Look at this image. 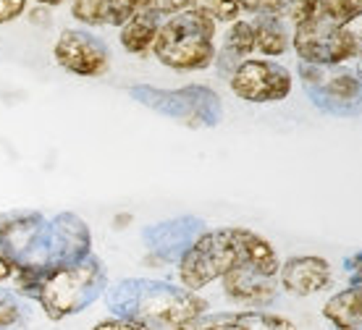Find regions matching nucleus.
<instances>
[{
    "label": "nucleus",
    "mask_w": 362,
    "mask_h": 330,
    "mask_svg": "<svg viewBox=\"0 0 362 330\" xmlns=\"http://www.w3.org/2000/svg\"><path fill=\"white\" fill-rule=\"evenodd\" d=\"M239 265H252L265 276H279V254L271 241L247 228L202 231L179 259V278L187 291L197 294L213 281H223Z\"/></svg>",
    "instance_id": "obj_1"
},
{
    "label": "nucleus",
    "mask_w": 362,
    "mask_h": 330,
    "mask_svg": "<svg viewBox=\"0 0 362 330\" xmlns=\"http://www.w3.org/2000/svg\"><path fill=\"white\" fill-rule=\"evenodd\" d=\"M16 283V294L24 299H35L47 320L61 322L71 314L87 310L100 294L108 288V270L95 254L82 262L64 265L53 270H18L11 278Z\"/></svg>",
    "instance_id": "obj_2"
},
{
    "label": "nucleus",
    "mask_w": 362,
    "mask_h": 330,
    "mask_svg": "<svg viewBox=\"0 0 362 330\" xmlns=\"http://www.w3.org/2000/svg\"><path fill=\"white\" fill-rule=\"evenodd\" d=\"M108 310L113 317L145 322L150 328H179L208 312V302L184 285L150 278H127L108 288Z\"/></svg>",
    "instance_id": "obj_3"
},
{
    "label": "nucleus",
    "mask_w": 362,
    "mask_h": 330,
    "mask_svg": "<svg viewBox=\"0 0 362 330\" xmlns=\"http://www.w3.org/2000/svg\"><path fill=\"white\" fill-rule=\"evenodd\" d=\"M294 50L308 66H339L357 55L352 32L328 16L326 0H294Z\"/></svg>",
    "instance_id": "obj_4"
},
{
    "label": "nucleus",
    "mask_w": 362,
    "mask_h": 330,
    "mask_svg": "<svg viewBox=\"0 0 362 330\" xmlns=\"http://www.w3.org/2000/svg\"><path fill=\"white\" fill-rule=\"evenodd\" d=\"M153 53L173 71H202L216 61V24L192 8L168 16L158 29Z\"/></svg>",
    "instance_id": "obj_5"
},
{
    "label": "nucleus",
    "mask_w": 362,
    "mask_h": 330,
    "mask_svg": "<svg viewBox=\"0 0 362 330\" xmlns=\"http://www.w3.org/2000/svg\"><path fill=\"white\" fill-rule=\"evenodd\" d=\"M0 259H6L13 273L64 268L55 252L53 225L32 210L0 215Z\"/></svg>",
    "instance_id": "obj_6"
},
{
    "label": "nucleus",
    "mask_w": 362,
    "mask_h": 330,
    "mask_svg": "<svg viewBox=\"0 0 362 330\" xmlns=\"http://www.w3.org/2000/svg\"><path fill=\"white\" fill-rule=\"evenodd\" d=\"M132 98L142 105L153 107L158 113H163L168 118H176L187 126H216L221 121V98L208 87H181L176 92L168 90H155V87H145L139 84L132 90Z\"/></svg>",
    "instance_id": "obj_7"
},
{
    "label": "nucleus",
    "mask_w": 362,
    "mask_h": 330,
    "mask_svg": "<svg viewBox=\"0 0 362 330\" xmlns=\"http://www.w3.org/2000/svg\"><path fill=\"white\" fill-rule=\"evenodd\" d=\"M231 92L247 102H279L289 98L291 73L273 61H242L231 73Z\"/></svg>",
    "instance_id": "obj_8"
},
{
    "label": "nucleus",
    "mask_w": 362,
    "mask_h": 330,
    "mask_svg": "<svg viewBox=\"0 0 362 330\" xmlns=\"http://www.w3.org/2000/svg\"><path fill=\"white\" fill-rule=\"evenodd\" d=\"M302 79L308 84V95L326 113H354L360 107L362 87L360 79L349 71L326 73V66H302Z\"/></svg>",
    "instance_id": "obj_9"
},
{
    "label": "nucleus",
    "mask_w": 362,
    "mask_h": 330,
    "mask_svg": "<svg viewBox=\"0 0 362 330\" xmlns=\"http://www.w3.org/2000/svg\"><path fill=\"white\" fill-rule=\"evenodd\" d=\"M53 55L61 69L76 76H87V79L103 76L110 69V53L105 42L82 29H66L55 42Z\"/></svg>",
    "instance_id": "obj_10"
},
{
    "label": "nucleus",
    "mask_w": 362,
    "mask_h": 330,
    "mask_svg": "<svg viewBox=\"0 0 362 330\" xmlns=\"http://www.w3.org/2000/svg\"><path fill=\"white\" fill-rule=\"evenodd\" d=\"M223 294L231 302L250 304V307H268L279 296L276 276H265L252 265H239L223 278Z\"/></svg>",
    "instance_id": "obj_11"
},
{
    "label": "nucleus",
    "mask_w": 362,
    "mask_h": 330,
    "mask_svg": "<svg viewBox=\"0 0 362 330\" xmlns=\"http://www.w3.org/2000/svg\"><path fill=\"white\" fill-rule=\"evenodd\" d=\"M199 233H202V220L179 218V220H165L155 228H147L145 241L155 257L165 259V262H179L181 254L194 244Z\"/></svg>",
    "instance_id": "obj_12"
},
{
    "label": "nucleus",
    "mask_w": 362,
    "mask_h": 330,
    "mask_svg": "<svg viewBox=\"0 0 362 330\" xmlns=\"http://www.w3.org/2000/svg\"><path fill=\"white\" fill-rule=\"evenodd\" d=\"M173 330H299L297 325L281 314L268 312H216L199 314Z\"/></svg>",
    "instance_id": "obj_13"
},
{
    "label": "nucleus",
    "mask_w": 362,
    "mask_h": 330,
    "mask_svg": "<svg viewBox=\"0 0 362 330\" xmlns=\"http://www.w3.org/2000/svg\"><path fill=\"white\" fill-rule=\"evenodd\" d=\"M331 283V265L328 259L315 254L291 257L281 265V285L284 291L294 296H313L320 294Z\"/></svg>",
    "instance_id": "obj_14"
},
{
    "label": "nucleus",
    "mask_w": 362,
    "mask_h": 330,
    "mask_svg": "<svg viewBox=\"0 0 362 330\" xmlns=\"http://www.w3.org/2000/svg\"><path fill=\"white\" fill-rule=\"evenodd\" d=\"M145 11V0H74L71 13L90 27H124L129 18Z\"/></svg>",
    "instance_id": "obj_15"
},
{
    "label": "nucleus",
    "mask_w": 362,
    "mask_h": 330,
    "mask_svg": "<svg viewBox=\"0 0 362 330\" xmlns=\"http://www.w3.org/2000/svg\"><path fill=\"white\" fill-rule=\"evenodd\" d=\"M323 317L336 330H362V283L331 296L323 304Z\"/></svg>",
    "instance_id": "obj_16"
},
{
    "label": "nucleus",
    "mask_w": 362,
    "mask_h": 330,
    "mask_svg": "<svg viewBox=\"0 0 362 330\" xmlns=\"http://www.w3.org/2000/svg\"><path fill=\"white\" fill-rule=\"evenodd\" d=\"M158 29H160V16L139 11L121 27V45L132 55H145L147 50H153Z\"/></svg>",
    "instance_id": "obj_17"
},
{
    "label": "nucleus",
    "mask_w": 362,
    "mask_h": 330,
    "mask_svg": "<svg viewBox=\"0 0 362 330\" xmlns=\"http://www.w3.org/2000/svg\"><path fill=\"white\" fill-rule=\"evenodd\" d=\"M252 24L255 32V50L263 55H281L289 47V32L276 16H257Z\"/></svg>",
    "instance_id": "obj_18"
},
{
    "label": "nucleus",
    "mask_w": 362,
    "mask_h": 330,
    "mask_svg": "<svg viewBox=\"0 0 362 330\" xmlns=\"http://www.w3.org/2000/svg\"><path fill=\"white\" fill-rule=\"evenodd\" d=\"M255 50V32L250 21H231V29L226 32V40H223V50L221 55H216V61L221 63L223 71H231L228 63L234 61V66H239V58Z\"/></svg>",
    "instance_id": "obj_19"
},
{
    "label": "nucleus",
    "mask_w": 362,
    "mask_h": 330,
    "mask_svg": "<svg viewBox=\"0 0 362 330\" xmlns=\"http://www.w3.org/2000/svg\"><path fill=\"white\" fill-rule=\"evenodd\" d=\"M192 11H197L199 16L210 18L213 24L218 21H236L239 16V3L236 0H192Z\"/></svg>",
    "instance_id": "obj_20"
},
{
    "label": "nucleus",
    "mask_w": 362,
    "mask_h": 330,
    "mask_svg": "<svg viewBox=\"0 0 362 330\" xmlns=\"http://www.w3.org/2000/svg\"><path fill=\"white\" fill-rule=\"evenodd\" d=\"M27 317V307L16 294L0 288V330H8Z\"/></svg>",
    "instance_id": "obj_21"
},
{
    "label": "nucleus",
    "mask_w": 362,
    "mask_h": 330,
    "mask_svg": "<svg viewBox=\"0 0 362 330\" xmlns=\"http://www.w3.org/2000/svg\"><path fill=\"white\" fill-rule=\"evenodd\" d=\"M239 8L250 11V13H257V16H289L294 0H236Z\"/></svg>",
    "instance_id": "obj_22"
},
{
    "label": "nucleus",
    "mask_w": 362,
    "mask_h": 330,
    "mask_svg": "<svg viewBox=\"0 0 362 330\" xmlns=\"http://www.w3.org/2000/svg\"><path fill=\"white\" fill-rule=\"evenodd\" d=\"M189 6L192 0H145V11H150L155 16H176Z\"/></svg>",
    "instance_id": "obj_23"
},
{
    "label": "nucleus",
    "mask_w": 362,
    "mask_h": 330,
    "mask_svg": "<svg viewBox=\"0 0 362 330\" xmlns=\"http://www.w3.org/2000/svg\"><path fill=\"white\" fill-rule=\"evenodd\" d=\"M92 330H153L145 322L136 320H124V317H108V320H100Z\"/></svg>",
    "instance_id": "obj_24"
},
{
    "label": "nucleus",
    "mask_w": 362,
    "mask_h": 330,
    "mask_svg": "<svg viewBox=\"0 0 362 330\" xmlns=\"http://www.w3.org/2000/svg\"><path fill=\"white\" fill-rule=\"evenodd\" d=\"M27 8V0H0V24H8L18 18Z\"/></svg>",
    "instance_id": "obj_25"
},
{
    "label": "nucleus",
    "mask_w": 362,
    "mask_h": 330,
    "mask_svg": "<svg viewBox=\"0 0 362 330\" xmlns=\"http://www.w3.org/2000/svg\"><path fill=\"white\" fill-rule=\"evenodd\" d=\"M344 270H346V276H349V281H352V285L362 283V252H357V254H352V257H346Z\"/></svg>",
    "instance_id": "obj_26"
},
{
    "label": "nucleus",
    "mask_w": 362,
    "mask_h": 330,
    "mask_svg": "<svg viewBox=\"0 0 362 330\" xmlns=\"http://www.w3.org/2000/svg\"><path fill=\"white\" fill-rule=\"evenodd\" d=\"M11 278H13V268H11L6 259H0V283H6Z\"/></svg>",
    "instance_id": "obj_27"
},
{
    "label": "nucleus",
    "mask_w": 362,
    "mask_h": 330,
    "mask_svg": "<svg viewBox=\"0 0 362 330\" xmlns=\"http://www.w3.org/2000/svg\"><path fill=\"white\" fill-rule=\"evenodd\" d=\"M37 3H42V6H61L64 0H37Z\"/></svg>",
    "instance_id": "obj_28"
},
{
    "label": "nucleus",
    "mask_w": 362,
    "mask_h": 330,
    "mask_svg": "<svg viewBox=\"0 0 362 330\" xmlns=\"http://www.w3.org/2000/svg\"><path fill=\"white\" fill-rule=\"evenodd\" d=\"M357 79H360V87H362V71H360V76H357Z\"/></svg>",
    "instance_id": "obj_29"
}]
</instances>
